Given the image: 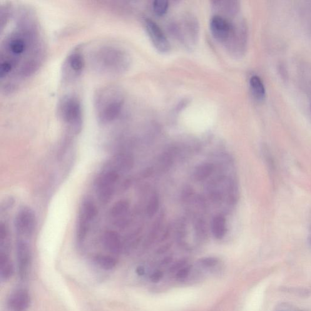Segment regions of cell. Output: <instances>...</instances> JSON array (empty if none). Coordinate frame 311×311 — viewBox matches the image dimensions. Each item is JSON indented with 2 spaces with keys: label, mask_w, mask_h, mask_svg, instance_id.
Here are the masks:
<instances>
[{
  "label": "cell",
  "mask_w": 311,
  "mask_h": 311,
  "mask_svg": "<svg viewBox=\"0 0 311 311\" xmlns=\"http://www.w3.org/2000/svg\"><path fill=\"white\" fill-rule=\"evenodd\" d=\"M91 221L85 216L79 214L78 225H77L76 236L79 243L83 242L88 232L89 224Z\"/></svg>",
  "instance_id": "cell-17"
},
{
  "label": "cell",
  "mask_w": 311,
  "mask_h": 311,
  "mask_svg": "<svg viewBox=\"0 0 311 311\" xmlns=\"http://www.w3.org/2000/svg\"><path fill=\"white\" fill-rule=\"evenodd\" d=\"M85 61L82 49L77 48L69 53L62 68V80L64 84L78 81L83 71Z\"/></svg>",
  "instance_id": "cell-5"
},
{
  "label": "cell",
  "mask_w": 311,
  "mask_h": 311,
  "mask_svg": "<svg viewBox=\"0 0 311 311\" xmlns=\"http://www.w3.org/2000/svg\"><path fill=\"white\" fill-rule=\"evenodd\" d=\"M191 268L190 266H184L180 269L176 273V278L179 280L183 281L186 280L190 275Z\"/></svg>",
  "instance_id": "cell-26"
},
{
  "label": "cell",
  "mask_w": 311,
  "mask_h": 311,
  "mask_svg": "<svg viewBox=\"0 0 311 311\" xmlns=\"http://www.w3.org/2000/svg\"><path fill=\"white\" fill-rule=\"evenodd\" d=\"M17 257L19 276L24 279L28 274L31 261V251L28 244L23 240H19L17 244Z\"/></svg>",
  "instance_id": "cell-8"
},
{
  "label": "cell",
  "mask_w": 311,
  "mask_h": 311,
  "mask_svg": "<svg viewBox=\"0 0 311 311\" xmlns=\"http://www.w3.org/2000/svg\"><path fill=\"white\" fill-rule=\"evenodd\" d=\"M36 226V216L32 209L24 207L19 210L15 220L17 232L20 235L29 237L34 233Z\"/></svg>",
  "instance_id": "cell-6"
},
{
  "label": "cell",
  "mask_w": 311,
  "mask_h": 311,
  "mask_svg": "<svg viewBox=\"0 0 311 311\" xmlns=\"http://www.w3.org/2000/svg\"><path fill=\"white\" fill-rule=\"evenodd\" d=\"M97 195L103 205L110 202L114 195V187L96 188Z\"/></svg>",
  "instance_id": "cell-22"
},
{
  "label": "cell",
  "mask_w": 311,
  "mask_h": 311,
  "mask_svg": "<svg viewBox=\"0 0 311 311\" xmlns=\"http://www.w3.org/2000/svg\"><path fill=\"white\" fill-rule=\"evenodd\" d=\"M130 208V203L126 200H121L112 206L109 210V215L113 218H119L125 215Z\"/></svg>",
  "instance_id": "cell-20"
},
{
  "label": "cell",
  "mask_w": 311,
  "mask_h": 311,
  "mask_svg": "<svg viewBox=\"0 0 311 311\" xmlns=\"http://www.w3.org/2000/svg\"><path fill=\"white\" fill-rule=\"evenodd\" d=\"M136 272L138 275L143 276L145 273V268L143 267V266H139V267L137 268Z\"/></svg>",
  "instance_id": "cell-30"
},
{
  "label": "cell",
  "mask_w": 311,
  "mask_h": 311,
  "mask_svg": "<svg viewBox=\"0 0 311 311\" xmlns=\"http://www.w3.org/2000/svg\"><path fill=\"white\" fill-rule=\"evenodd\" d=\"M211 229L214 236L221 240L225 236L226 232V220L222 216H216L213 218Z\"/></svg>",
  "instance_id": "cell-18"
},
{
  "label": "cell",
  "mask_w": 311,
  "mask_h": 311,
  "mask_svg": "<svg viewBox=\"0 0 311 311\" xmlns=\"http://www.w3.org/2000/svg\"><path fill=\"white\" fill-rule=\"evenodd\" d=\"M103 243L104 248L113 254H118L122 250L121 239L118 233L114 231H106L103 235Z\"/></svg>",
  "instance_id": "cell-12"
},
{
  "label": "cell",
  "mask_w": 311,
  "mask_h": 311,
  "mask_svg": "<svg viewBox=\"0 0 311 311\" xmlns=\"http://www.w3.org/2000/svg\"><path fill=\"white\" fill-rule=\"evenodd\" d=\"M91 64L99 73L114 76L123 73L128 65V58L122 49L113 45L98 47L90 55Z\"/></svg>",
  "instance_id": "cell-2"
},
{
  "label": "cell",
  "mask_w": 311,
  "mask_h": 311,
  "mask_svg": "<svg viewBox=\"0 0 311 311\" xmlns=\"http://www.w3.org/2000/svg\"><path fill=\"white\" fill-rule=\"evenodd\" d=\"M214 166L212 164L204 163L201 164L196 168L195 171H194V177L198 181L205 180L212 174Z\"/></svg>",
  "instance_id": "cell-21"
},
{
  "label": "cell",
  "mask_w": 311,
  "mask_h": 311,
  "mask_svg": "<svg viewBox=\"0 0 311 311\" xmlns=\"http://www.w3.org/2000/svg\"><path fill=\"white\" fill-rule=\"evenodd\" d=\"M79 213L85 216L91 222L98 215V210L94 201L89 198H86L82 202Z\"/></svg>",
  "instance_id": "cell-16"
},
{
  "label": "cell",
  "mask_w": 311,
  "mask_h": 311,
  "mask_svg": "<svg viewBox=\"0 0 311 311\" xmlns=\"http://www.w3.org/2000/svg\"><path fill=\"white\" fill-rule=\"evenodd\" d=\"M219 263V260L215 257H205L198 261V264L201 267L211 268L215 267Z\"/></svg>",
  "instance_id": "cell-25"
},
{
  "label": "cell",
  "mask_w": 311,
  "mask_h": 311,
  "mask_svg": "<svg viewBox=\"0 0 311 311\" xmlns=\"http://www.w3.org/2000/svg\"><path fill=\"white\" fill-rule=\"evenodd\" d=\"M146 31L154 46L161 52H167L170 49V43L163 31L155 21L146 19L145 21Z\"/></svg>",
  "instance_id": "cell-7"
},
{
  "label": "cell",
  "mask_w": 311,
  "mask_h": 311,
  "mask_svg": "<svg viewBox=\"0 0 311 311\" xmlns=\"http://www.w3.org/2000/svg\"><path fill=\"white\" fill-rule=\"evenodd\" d=\"M31 303L29 293L24 289L14 290L7 300V307L11 311H26Z\"/></svg>",
  "instance_id": "cell-9"
},
{
  "label": "cell",
  "mask_w": 311,
  "mask_h": 311,
  "mask_svg": "<svg viewBox=\"0 0 311 311\" xmlns=\"http://www.w3.org/2000/svg\"><path fill=\"white\" fill-rule=\"evenodd\" d=\"M134 166L133 157L126 154H120L112 157L104 165V170H112L119 172H125L130 170Z\"/></svg>",
  "instance_id": "cell-10"
},
{
  "label": "cell",
  "mask_w": 311,
  "mask_h": 311,
  "mask_svg": "<svg viewBox=\"0 0 311 311\" xmlns=\"http://www.w3.org/2000/svg\"><path fill=\"white\" fill-rule=\"evenodd\" d=\"M159 207V196L156 193H155L151 196L147 206V208H146V212H147L148 216H150V218L155 216L157 212H158Z\"/></svg>",
  "instance_id": "cell-23"
},
{
  "label": "cell",
  "mask_w": 311,
  "mask_h": 311,
  "mask_svg": "<svg viewBox=\"0 0 311 311\" xmlns=\"http://www.w3.org/2000/svg\"><path fill=\"white\" fill-rule=\"evenodd\" d=\"M0 16V82L2 91L12 93L41 66L46 43L32 9L5 4Z\"/></svg>",
  "instance_id": "cell-1"
},
{
  "label": "cell",
  "mask_w": 311,
  "mask_h": 311,
  "mask_svg": "<svg viewBox=\"0 0 311 311\" xmlns=\"http://www.w3.org/2000/svg\"><path fill=\"white\" fill-rule=\"evenodd\" d=\"M94 263L102 270H109L116 267L117 261L111 256L97 255L93 258Z\"/></svg>",
  "instance_id": "cell-19"
},
{
  "label": "cell",
  "mask_w": 311,
  "mask_h": 311,
  "mask_svg": "<svg viewBox=\"0 0 311 311\" xmlns=\"http://www.w3.org/2000/svg\"><path fill=\"white\" fill-rule=\"evenodd\" d=\"M14 200L13 198H9L5 200L4 202H2L1 205V210L5 211L11 208L14 205Z\"/></svg>",
  "instance_id": "cell-28"
},
{
  "label": "cell",
  "mask_w": 311,
  "mask_h": 311,
  "mask_svg": "<svg viewBox=\"0 0 311 311\" xmlns=\"http://www.w3.org/2000/svg\"><path fill=\"white\" fill-rule=\"evenodd\" d=\"M123 106L120 92L113 86L99 89L95 97V108L99 121L103 124L113 123L118 118Z\"/></svg>",
  "instance_id": "cell-3"
},
{
  "label": "cell",
  "mask_w": 311,
  "mask_h": 311,
  "mask_svg": "<svg viewBox=\"0 0 311 311\" xmlns=\"http://www.w3.org/2000/svg\"><path fill=\"white\" fill-rule=\"evenodd\" d=\"M250 87L253 96L258 101H262L266 98V89L262 80L259 76H253L250 79Z\"/></svg>",
  "instance_id": "cell-15"
},
{
  "label": "cell",
  "mask_w": 311,
  "mask_h": 311,
  "mask_svg": "<svg viewBox=\"0 0 311 311\" xmlns=\"http://www.w3.org/2000/svg\"><path fill=\"white\" fill-rule=\"evenodd\" d=\"M210 29L215 39L221 41H226L230 34V24L221 16H215L211 19Z\"/></svg>",
  "instance_id": "cell-11"
},
{
  "label": "cell",
  "mask_w": 311,
  "mask_h": 311,
  "mask_svg": "<svg viewBox=\"0 0 311 311\" xmlns=\"http://www.w3.org/2000/svg\"><path fill=\"white\" fill-rule=\"evenodd\" d=\"M9 233V228L6 224L1 223L0 224V242H1V245L7 240Z\"/></svg>",
  "instance_id": "cell-27"
},
{
  "label": "cell",
  "mask_w": 311,
  "mask_h": 311,
  "mask_svg": "<svg viewBox=\"0 0 311 311\" xmlns=\"http://www.w3.org/2000/svg\"><path fill=\"white\" fill-rule=\"evenodd\" d=\"M14 267L9 256L6 253H0V276L2 280H9L13 275Z\"/></svg>",
  "instance_id": "cell-14"
},
{
  "label": "cell",
  "mask_w": 311,
  "mask_h": 311,
  "mask_svg": "<svg viewBox=\"0 0 311 311\" xmlns=\"http://www.w3.org/2000/svg\"><path fill=\"white\" fill-rule=\"evenodd\" d=\"M153 10L158 16H163L167 11L168 2L166 0H156L153 4Z\"/></svg>",
  "instance_id": "cell-24"
},
{
  "label": "cell",
  "mask_w": 311,
  "mask_h": 311,
  "mask_svg": "<svg viewBox=\"0 0 311 311\" xmlns=\"http://www.w3.org/2000/svg\"><path fill=\"white\" fill-rule=\"evenodd\" d=\"M58 112L62 122L78 134L82 125V108L81 101L75 94H66L59 101Z\"/></svg>",
  "instance_id": "cell-4"
},
{
  "label": "cell",
  "mask_w": 311,
  "mask_h": 311,
  "mask_svg": "<svg viewBox=\"0 0 311 311\" xmlns=\"http://www.w3.org/2000/svg\"><path fill=\"white\" fill-rule=\"evenodd\" d=\"M308 242H309L311 248V221L310 226L309 232H308Z\"/></svg>",
  "instance_id": "cell-31"
},
{
  "label": "cell",
  "mask_w": 311,
  "mask_h": 311,
  "mask_svg": "<svg viewBox=\"0 0 311 311\" xmlns=\"http://www.w3.org/2000/svg\"><path fill=\"white\" fill-rule=\"evenodd\" d=\"M163 277V273L161 270H156L150 276V280L153 283H158Z\"/></svg>",
  "instance_id": "cell-29"
},
{
  "label": "cell",
  "mask_w": 311,
  "mask_h": 311,
  "mask_svg": "<svg viewBox=\"0 0 311 311\" xmlns=\"http://www.w3.org/2000/svg\"><path fill=\"white\" fill-rule=\"evenodd\" d=\"M119 178H120V175L116 171L104 170L103 172L96 178L95 181L96 189L114 187Z\"/></svg>",
  "instance_id": "cell-13"
}]
</instances>
